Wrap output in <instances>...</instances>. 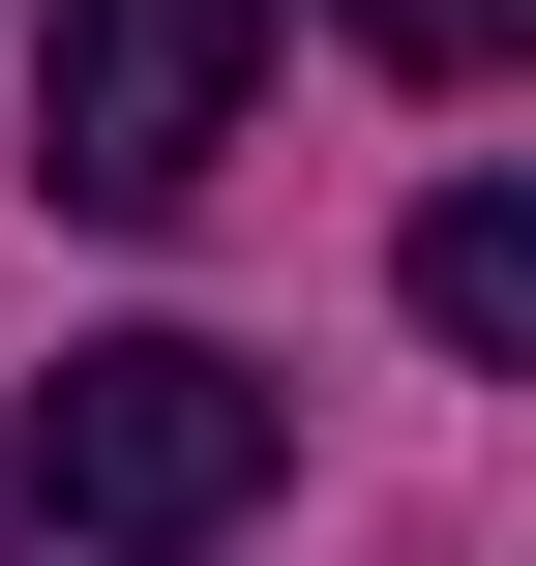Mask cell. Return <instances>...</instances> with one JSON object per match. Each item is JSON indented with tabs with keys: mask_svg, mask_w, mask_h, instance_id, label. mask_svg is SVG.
Returning <instances> with one entry per match:
<instances>
[{
	"mask_svg": "<svg viewBox=\"0 0 536 566\" xmlns=\"http://www.w3.org/2000/svg\"><path fill=\"white\" fill-rule=\"evenodd\" d=\"M328 30H358L388 90H507V30H536V0H328Z\"/></svg>",
	"mask_w": 536,
	"mask_h": 566,
	"instance_id": "4",
	"label": "cell"
},
{
	"mask_svg": "<svg viewBox=\"0 0 536 566\" xmlns=\"http://www.w3.org/2000/svg\"><path fill=\"white\" fill-rule=\"evenodd\" d=\"M418 328H448V358H536V209H507V179L418 209Z\"/></svg>",
	"mask_w": 536,
	"mask_h": 566,
	"instance_id": "3",
	"label": "cell"
},
{
	"mask_svg": "<svg viewBox=\"0 0 536 566\" xmlns=\"http://www.w3.org/2000/svg\"><path fill=\"white\" fill-rule=\"evenodd\" d=\"M239 119H269V0H60V30H30V179L119 209V239L209 209Z\"/></svg>",
	"mask_w": 536,
	"mask_h": 566,
	"instance_id": "2",
	"label": "cell"
},
{
	"mask_svg": "<svg viewBox=\"0 0 536 566\" xmlns=\"http://www.w3.org/2000/svg\"><path fill=\"white\" fill-rule=\"evenodd\" d=\"M269 478H298V418L209 328H90L60 388H0V566H209Z\"/></svg>",
	"mask_w": 536,
	"mask_h": 566,
	"instance_id": "1",
	"label": "cell"
}]
</instances>
